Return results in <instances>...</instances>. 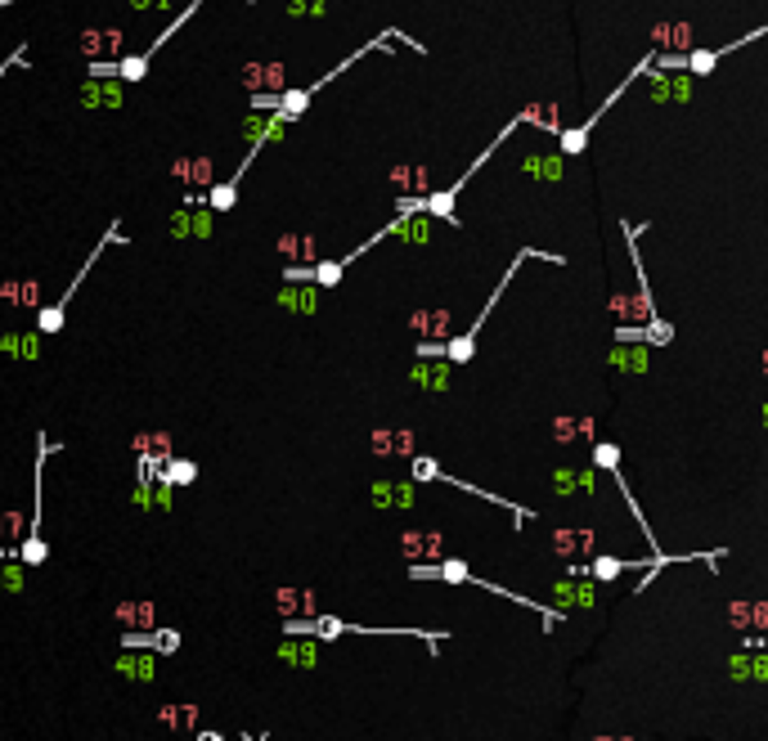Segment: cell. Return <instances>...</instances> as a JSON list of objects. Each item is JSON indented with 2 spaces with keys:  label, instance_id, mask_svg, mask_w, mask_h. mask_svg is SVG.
I'll use <instances>...</instances> for the list:
<instances>
[{
  "label": "cell",
  "instance_id": "1",
  "mask_svg": "<svg viewBox=\"0 0 768 741\" xmlns=\"http://www.w3.org/2000/svg\"><path fill=\"white\" fill-rule=\"evenodd\" d=\"M108 243H121V230H117V221L108 225V234L99 238V247H95V252L86 256V265H82V269H77V275H73V288H63V297H59L54 306H45V310L36 315V328H41V337H50V332H59V328H63V319H67V306H73V297H77V288H82V279H86V275H90V269H95V261H99V256L108 252Z\"/></svg>",
  "mask_w": 768,
  "mask_h": 741
},
{
  "label": "cell",
  "instance_id": "2",
  "mask_svg": "<svg viewBox=\"0 0 768 741\" xmlns=\"http://www.w3.org/2000/svg\"><path fill=\"white\" fill-rule=\"evenodd\" d=\"M82 108H121L126 104V82L121 77H86L77 86Z\"/></svg>",
  "mask_w": 768,
  "mask_h": 741
},
{
  "label": "cell",
  "instance_id": "3",
  "mask_svg": "<svg viewBox=\"0 0 768 741\" xmlns=\"http://www.w3.org/2000/svg\"><path fill=\"white\" fill-rule=\"evenodd\" d=\"M243 86L252 95H284L288 90V67L284 63H247L243 67Z\"/></svg>",
  "mask_w": 768,
  "mask_h": 741
},
{
  "label": "cell",
  "instance_id": "4",
  "mask_svg": "<svg viewBox=\"0 0 768 741\" xmlns=\"http://www.w3.org/2000/svg\"><path fill=\"white\" fill-rule=\"evenodd\" d=\"M0 355L5 360H41V328L10 324L5 332H0Z\"/></svg>",
  "mask_w": 768,
  "mask_h": 741
},
{
  "label": "cell",
  "instance_id": "5",
  "mask_svg": "<svg viewBox=\"0 0 768 741\" xmlns=\"http://www.w3.org/2000/svg\"><path fill=\"white\" fill-rule=\"evenodd\" d=\"M153 656L145 651V647H130V651H121L117 660H113V674H121V679H139V683H149L153 679Z\"/></svg>",
  "mask_w": 768,
  "mask_h": 741
},
{
  "label": "cell",
  "instance_id": "6",
  "mask_svg": "<svg viewBox=\"0 0 768 741\" xmlns=\"http://www.w3.org/2000/svg\"><path fill=\"white\" fill-rule=\"evenodd\" d=\"M274 301L284 306V310H293V315H315V306H319V288H315V284H284Z\"/></svg>",
  "mask_w": 768,
  "mask_h": 741
},
{
  "label": "cell",
  "instance_id": "7",
  "mask_svg": "<svg viewBox=\"0 0 768 741\" xmlns=\"http://www.w3.org/2000/svg\"><path fill=\"white\" fill-rule=\"evenodd\" d=\"M278 660H284V665H297V669H315V665H319V643L288 638L284 647H278Z\"/></svg>",
  "mask_w": 768,
  "mask_h": 741
},
{
  "label": "cell",
  "instance_id": "8",
  "mask_svg": "<svg viewBox=\"0 0 768 741\" xmlns=\"http://www.w3.org/2000/svg\"><path fill=\"white\" fill-rule=\"evenodd\" d=\"M121 45V32L117 27H108V32H99V27H86L82 36H77V50L86 54V58H99L104 50H117Z\"/></svg>",
  "mask_w": 768,
  "mask_h": 741
},
{
  "label": "cell",
  "instance_id": "9",
  "mask_svg": "<svg viewBox=\"0 0 768 741\" xmlns=\"http://www.w3.org/2000/svg\"><path fill=\"white\" fill-rule=\"evenodd\" d=\"M121 643H126V647H153V651H176L180 634H176V629H162V634H126Z\"/></svg>",
  "mask_w": 768,
  "mask_h": 741
},
{
  "label": "cell",
  "instance_id": "10",
  "mask_svg": "<svg viewBox=\"0 0 768 741\" xmlns=\"http://www.w3.org/2000/svg\"><path fill=\"white\" fill-rule=\"evenodd\" d=\"M234 202H239V184L234 180H221V184H212V193H207V207H212L216 216L234 212Z\"/></svg>",
  "mask_w": 768,
  "mask_h": 741
},
{
  "label": "cell",
  "instance_id": "11",
  "mask_svg": "<svg viewBox=\"0 0 768 741\" xmlns=\"http://www.w3.org/2000/svg\"><path fill=\"white\" fill-rule=\"evenodd\" d=\"M171 171L180 180H189V184H207V180H212V162H207V158H180Z\"/></svg>",
  "mask_w": 768,
  "mask_h": 741
},
{
  "label": "cell",
  "instance_id": "12",
  "mask_svg": "<svg viewBox=\"0 0 768 741\" xmlns=\"http://www.w3.org/2000/svg\"><path fill=\"white\" fill-rule=\"evenodd\" d=\"M162 481H171V486H193V481H198V463H193V458H167Z\"/></svg>",
  "mask_w": 768,
  "mask_h": 741
},
{
  "label": "cell",
  "instance_id": "13",
  "mask_svg": "<svg viewBox=\"0 0 768 741\" xmlns=\"http://www.w3.org/2000/svg\"><path fill=\"white\" fill-rule=\"evenodd\" d=\"M0 297H5L10 306H36V301H41V288H36V284L10 279V284H0Z\"/></svg>",
  "mask_w": 768,
  "mask_h": 741
},
{
  "label": "cell",
  "instance_id": "14",
  "mask_svg": "<svg viewBox=\"0 0 768 741\" xmlns=\"http://www.w3.org/2000/svg\"><path fill=\"white\" fill-rule=\"evenodd\" d=\"M23 571H27L23 562H5V566H0V593H23V584H27Z\"/></svg>",
  "mask_w": 768,
  "mask_h": 741
},
{
  "label": "cell",
  "instance_id": "15",
  "mask_svg": "<svg viewBox=\"0 0 768 741\" xmlns=\"http://www.w3.org/2000/svg\"><path fill=\"white\" fill-rule=\"evenodd\" d=\"M284 10H288L293 19H319V14L328 10V0H284Z\"/></svg>",
  "mask_w": 768,
  "mask_h": 741
},
{
  "label": "cell",
  "instance_id": "16",
  "mask_svg": "<svg viewBox=\"0 0 768 741\" xmlns=\"http://www.w3.org/2000/svg\"><path fill=\"white\" fill-rule=\"evenodd\" d=\"M212 230H216V212H212V207L193 212V238H198V243H202V238H212Z\"/></svg>",
  "mask_w": 768,
  "mask_h": 741
},
{
  "label": "cell",
  "instance_id": "17",
  "mask_svg": "<svg viewBox=\"0 0 768 741\" xmlns=\"http://www.w3.org/2000/svg\"><path fill=\"white\" fill-rule=\"evenodd\" d=\"M167 230H171V238H193V212H189V207H184V212H176Z\"/></svg>",
  "mask_w": 768,
  "mask_h": 741
},
{
  "label": "cell",
  "instance_id": "18",
  "mask_svg": "<svg viewBox=\"0 0 768 741\" xmlns=\"http://www.w3.org/2000/svg\"><path fill=\"white\" fill-rule=\"evenodd\" d=\"M126 5H130L135 14H167L176 0H126Z\"/></svg>",
  "mask_w": 768,
  "mask_h": 741
},
{
  "label": "cell",
  "instance_id": "19",
  "mask_svg": "<svg viewBox=\"0 0 768 741\" xmlns=\"http://www.w3.org/2000/svg\"><path fill=\"white\" fill-rule=\"evenodd\" d=\"M620 571H624V562H615V558H598V562H593V575H598V580H615Z\"/></svg>",
  "mask_w": 768,
  "mask_h": 741
}]
</instances>
